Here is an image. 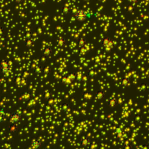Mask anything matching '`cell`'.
<instances>
[{"mask_svg":"<svg viewBox=\"0 0 149 149\" xmlns=\"http://www.w3.org/2000/svg\"><path fill=\"white\" fill-rule=\"evenodd\" d=\"M92 16V14H91L90 12H88L87 11H85L84 10H79L77 11V12L75 13V18L78 21L80 22H84L86 20H87L88 18H91Z\"/></svg>","mask_w":149,"mask_h":149,"instance_id":"1","label":"cell"},{"mask_svg":"<svg viewBox=\"0 0 149 149\" xmlns=\"http://www.w3.org/2000/svg\"><path fill=\"white\" fill-rule=\"evenodd\" d=\"M0 70L4 76H8V74H10L11 67L10 65V62L8 59H2L0 62Z\"/></svg>","mask_w":149,"mask_h":149,"instance_id":"2","label":"cell"},{"mask_svg":"<svg viewBox=\"0 0 149 149\" xmlns=\"http://www.w3.org/2000/svg\"><path fill=\"white\" fill-rule=\"evenodd\" d=\"M21 118H22L21 114L19 113L18 112H12L10 116V122L12 124H16L20 121Z\"/></svg>","mask_w":149,"mask_h":149,"instance_id":"3","label":"cell"},{"mask_svg":"<svg viewBox=\"0 0 149 149\" xmlns=\"http://www.w3.org/2000/svg\"><path fill=\"white\" fill-rule=\"evenodd\" d=\"M80 144L81 146H83L84 148H87L91 144V140L90 138L87 137H83L81 138Z\"/></svg>","mask_w":149,"mask_h":149,"instance_id":"4","label":"cell"},{"mask_svg":"<svg viewBox=\"0 0 149 149\" xmlns=\"http://www.w3.org/2000/svg\"><path fill=\"white\" fill-rule=\"evenodd\" d=\"M42 145V143L41 140H37V139H35L33 140L31 143V147L32 149H39Z\"/></svg>","mask_w":149,"mask_h":149,"instance_id":"5","label":"cell"},{"mask_svg":"<svg viewBox=\"0 0 149 149\" xmlns=\"http://www.w3.org/2000/svg\"><path fill=\"white\" fill-rule=\"evenodd\" d=\"M53 53V49L50 47V46H47L44 48V49L42 51V54L44 56L46 57H50V56Z\"/></svg>","mask_w":149,"mask_h":149,"instance_id":"6","label":"cell"},{"mask_svg":"<svg viewBox=\"0 0 149 149\" xmlns=\"http://www.w3.org/2000/svg\"><path fill=\"white\" fill-rule=\"evenodd\" d=\"M103 45L104 47L106 48H109L111 47L112 46V45H113V42H112V40H111L110 38H108V37H105L103 40Z\"/></svg>","mask_w":149,"mask_h":149,"instance_id":"7","label":"cell"},{"mask_svg":"<svg viewBox=\"0 0 149 149\" xmlns=\"http://www.w3.org/2000/svg\"><path fill=\"white\" fill-rule=\"evenodd\" d=\"M6 120V114H5V110L4 108L0 109V124L4 123Z\"/></svg>","mask_w":149,"mask_h":149,"instance_id":"8","label":"cell"},{"mask_svg":"<svg viewBox=\"0 0 149 149\" xmlns=\"http://www.w3.org/2000/svg\"><path fill=\"white\" fill-rule=\"evenodd\" d=\"M65 44H66V41H65V38H63V37H59L58 38V39H57V45L59 46L63 47V46L65 45Z\"/></svg>","mask_w":149,"mask_h":149,"instance_id":"9","label":"cell"},{"mask_svg":"<svg viewBox=\"0 0 149 149\" xmlns=\"http://www.w3.org/2000/svg\"><path fill=\"white\" fill-rule=\"evenodd\" d=\"M24 45L26 48H31L34 45V42L31 39H27L25 42H24Z\"/></svg>","mask_w":149,"mask_h":149,"instance_id":"10","label":"cell"},{"mask_svg":"<svg viewBox=\"0 0 149 149\" xmlns=\"http://www.w3.org/2000/svg\"><path fill=\"white\" fill-rule=\"evenodd\" d=\"M116 104H117V101L115 99H111L108 102V105L110 107H114V106L116 105Z\"/></svg>","mask_w":149,"mask_h":149,"instance_id":"11","label":"cell"},{"mask_svg":"<svg viewBox=\"0 0 149 149\" xmlns=\"http://www.w3.org/2000/svg\"><path fill=\"white\" fill-rule=\"evenodd\" d=\"M18 125H16V124H13V125L10 126V131L12 133H14V132H16V131L18 130Z\"/></svg>","mask_w":149,"mask_h":149,"instance_id":"12","label":"cell"},{"mask_svg":"<svg viewBox=\"0 0 149 149\" xmlns=\"http://www.w3.org/2000/svg\"><path fill=\"white\" fill-rule=\"evenodd\" d=\"M104 96V94H103L102 91H98L97 94H96V97L98 99L103 98V97Z\"/></svg>","mask_w":149,"mask_h":149,"instance_id":"13","label":"cell"},{"mask_svg":"<svg viewBox=\"0 0 149 149\" xmlns=\"http://www.w3.org/2000/svg\"><path fill=\"white\" fill-rule=\"evenodd\" d=\"M23 1H24V0H15V2H16V3H21Z\"/></svg>","mask_w":149,"mask_h":149,"instance_id":"14","label":"cell"},{"mask_svg":"<svg viewBox=\"0 0 149 149\" xmlns=\"http://www.w3.org/2000/svg\"><path fill=\"white\" fill-rule=\"evenodd\" d=\"M124 149H131V146L130 145H125L124 146Z\"/></svg>","mask_w":149,"mask_h":149,"instance_id":"15","label":"cell"},{"mask_svg":"<svg viewBox=\"0 0 149 149\" xmlns=\"http://www.w3.org/2000/svg\"><path fill=\"white\" fill-rule=\"evenodd\" d=\"M130 1H131L132 2H134V3H136V2H138V0H130Z\"/></svg>","mask_w":149,"mask_h":149,"instance_id":"16","label":"cell"},{"mask_svg":"<svg viewBox=\"0 0 149 149\" xmlns=\"http://www.w3.org/2000/svg\"><path fill=\"white\" fill-rule=\"evenodd\" d=\"M44 149H50V148H44Z\"/></svg>","mask_w":149,"mask_h":149,"instance_id":"17","label":"cell"}]
</instances>
